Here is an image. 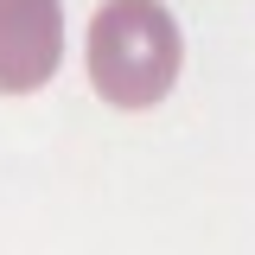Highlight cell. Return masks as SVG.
Instances as JSON below:
<instances>
[{
  "mask_svg": "<svg viewBox=\"0 0 255 255\" xmlns=\"http://www.w3.org/2000/svg\"><path fill=\"white\" fill-rule=\"evenodd\" d=\"M185 64L179 19L159 0H102L90 19V83L109 109H153Z\"/></svg>",
  "mask_w": 255,
  "mask_h": 255,
  "instance_id": "cell-1",
  "label": "cell"
},
{
  "mask_svg": "<svg viewBox=\"0 0 255 255\" xmlns=\"http://www.w3.org/2000/svg\"><path fill=\"white\" fill-rule=\"evenodd\" d=\"M64 64L58 0H0V96H32Z\"/></svg>",
  "mask_w": 255,
  "mask_h": 255,
  "instance_id": "cell-2",
  "label": "cell"
}]
</instances>
